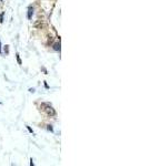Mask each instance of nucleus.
<instances>
[{"label":"nucleus","mask_w":148,"mask_h":166,"mask_svg":"<svg viewBox=\"0 0 148 166\" xmlns=\"http://www.w3.org/2000/svg\"><path fill=\"white\" fill-rule=\"evenodd\" d=\"M43 111H45V112L47 113V114L49 115V116H55V115H56V111H55L54 108H52V106H51V105L47 106V107H46Z\"/></svg>","instance_id":"1"},{"label":"nucleus","mask_w":148,"mask_h":166,"mask_svg":"<svg viewBox=\"0 0 148 166\" xmlns=\"http://www.w3.org/2000/svg\"><path fill=\"white\" fill-rule=\"evenodd\" d=\"M32 26H34L36 29H41V28H43V27H45V24H43V22L41 21V20H37V21L35 22Z\"/></svg>","instance_id":"2"},{"label":"nucleus","mask_w":148,"mask_h":166,"mask_svg":"<svg viewBox=\"0 0 148 166\" xmlns=\"http://www.w3.org/2000/svg\"><path fill=\"white\" fill-rule=\"evenodd\" d=\"M32 15H34V8L30 6L29 8H28V15H27V17H28V19H29V20H31Z\"/></svg>","instance_id":"3"},{"label":"nucleus","mask_w":148,"mask_h":166,"mask_svg":"<svg viewBox=\"0 0 148 166\" xmlns=\"http://www.w3.org/2000/svg\"><path fill=\"white\" fill-rule=\"evenodd\" d=\"M54 50L60 51V42H59V43H55L54 44Z\"/></svg>","instance_id":"4"},{"label":"nucleus","mask_w":148,"mask_h":166,"mask_svg":"<svg viewBox=\"0 0 148 166\" xmlns=\"http://www.w3.org/2000/svg\"><path fill=\"white\" fill-rule=\"evenodd\" d=\"M49 105H51V104H50V103H41V105H40V108L43 111L46 107H47V106H49Z\"/></svg>","instance_id":"5"},{"label":"nucleus","mask_w":148,"mask_h":166,"mask_svg":"<svg viewBox=\"0 0 148 166\" xmlns=\"http://www.w3.org/2000/svg\"><path fill=\"white\" fill-rule=\"evenodd\" d=\"M48 43H49V44H52V43H54V38H52V37H49V38H48Z\"/></svg>","instance_id":"6"},{"label":"nucleus","mask_w":148,"mask_h":166,"mask_svg":"<svg viewBox=\"0 0 148 166\" xmlns=\"http://www.w3.org/2000/svg\"><path fill=\"white\" fill-rule=\"evenodd\" d=\"M3 15H5V13H0V22H3Z\"/></svg>","instance_id":"7"},{"label":"nucleus","mask_w":148,"mask_h":166,"mask_svg":"<svg viewBox=\"0 0 148 166\" xmlns=\"http://www.w3.org/2000/svg\"><path fill=\"white\" fill-rule=\"evenodd\" d=\"M47 130H48V131H50V132H52V131H54V128H52V126H51V125H47Z\"/></svg>","instance_id":"8"},{"label":"nucleus","mask_w":148,"mask_h":166,"mask_svg":"<svg viewBox=\"0 0 148 166\" xmlns=\"http://www.w3.org/2000/svg\"><path fill=\"white\" fill-rule=\"evenodd\" d=\"M5 52H6V54H8V53H9V48H8V45L5 46Z\"/></svg>","instance_id":"9"},{"label":"nucleus","mask_w":148,"mask_h":166,"mask_svg":"<svg viewBox=\"0 0 148 166\" xmlns=\"http://www.w3.org/2000/svg\"><path fill=\"white\" fill-rule=\"evenodd\" d=\"M17 60H18V63H19V64L22 63V62H21V60H20V58H19V54H18V53H17Z\"/></svg>","instance_id":"10"},{"label":"nucleus","mask_w":148,"mask_h":166,"mask_svg":"<svg viewBox=\"0 0 148 166\" xmlns=\"http://www.w3.org/2000/svg\"><path fill=\"white\" fill-rule=\"evenodd\" d=\"M29 91H30L31 93H34V92H35V89H29Z\"/></svg>","instance_id":"11"},{"label":"nucleus","mask_w":148,"mask_h":166,"mask_svg":"<svg viewBox=\"0 0 148 166\" xmlns=\"http://www.w3.org/2000/svg\"><path fill=\"white\" fill-rule=\"evenodd\" d=\"M27 127H28V130H29V132H30V133H32V130H31V128H30L29 126H27Z\"/></svg>","instance_id":"12"},{"label":"nucleus","mask_w":148,"mask_h":166,"mask_svg":"<svg viewBox=\"0 0 148 166\" xmlns=\"http://www.w3.org/2000/svg\"><path fill=\"white\" fill-rule=\"evenodd\" d=\"M0 50H1V42H0Z\"/></svg>","instance_id":"13"}]
</instances>
